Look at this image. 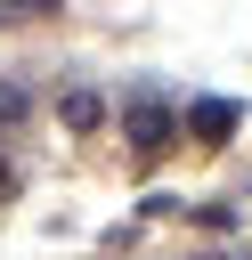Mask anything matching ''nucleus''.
Instances as JSON below:
<instances>
[{
    "mask_svg": "<svg viewBox=\"0 0 252 260\" xmlns=\"http://www.w3.org/2000/svg\"><path fill=\"white\" fill-rule=\"evenodd\" d=\"M236 122H244L236 98H195V106H187V138H195V146H228Z\"/></svg>",
    "mask_w": 252,
    "mask_h": 260,
    "instance_id": "obj_1",
    "label": "nucleus"
},
{
    "mask_svg": "<svg viewBox=\"0 0 252 260\" xmlns=\"http://www.w3.org/2000/svg\"><path fill=\"white\" fill-rule=\"evenodd\" d=\"M57 122H65V130H98V122H106V98H98V89H65V98H57Z\"/></svg>",
    "mask_w": 252,
    "mask_h": 260,
    "instance_id": "obj_3",
    "label": "nucleus"
},
{
    "mask_svg": "<svg viewBox=\"0 0 252 260\" xmlns=\"http://www.w3.org/2000/svg\"><path fill=\"white\" fill-rule=\"evenodd\" d=\"M24 106H33L24 89H0V122H24Z\"/></svg>",
    "mask_w": 252,
    "mask_h": 260,
    "instance_id": "obj_4",
    "label": "nucleus"
},
{
    "mask_svg": "<svg viewBox=\"0 0 252 260\" xmlns=\"http://www.w3.org/2000/svg\"><path fill=\"white\" fill-rule=\"evenodd\" d=\"M8 195H16V171H8V154H0V203H8Z\"/></svg>",
    "mask_w": 252,
    "mask_h": 260,
    "instance_id": "obj_5",
    "label": "nucleus"
},
{
    "mask_svg": "<svg viewBox=\"0 0 252 260\" xmlns=\"http://www.w3.org/2000/svg\"><path fill=\"white\" fill-rule=\"evenodd\" d=\"M122 130H130V146H138V154H163L179 122H171V106H163V98H130V114H122Z\"/></svg>",
    "mask_w": 252,
    "mask_h": 260,
    "instance_id": "obj_2",
    "label": "nucleus"
}]
</instances>
